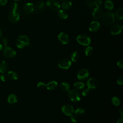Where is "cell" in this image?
Instances as JSON below:
<instances>
[{
    "label": "cell",
    "mask_w": 123,
    "mask_h": 123,
    "mask_svg": "<svg viewBox=\"0 0 123 123\" xmlns=\"http://www.w3.org/2000/svg\"><path fill=\"white\" fill-rule=\"evenodd\" d=\"M85 3L87 6L90 9H94L95 7L94 1L93 0H86Z\"/></svg>",
    "instance_id": "30"
},
{
    "label": "cell",
    "mask_w": 123,
    "mask_h": 123,
    "mask_svg": "<svg viewBox=\"0 0 123 123\" xmlns=\"http://www.w3.org/2000/svg\"><path fill=\"white\" fill-rule=\"evenodd\" d=\"M85 52L86 56H89L93 53V48L90 46H88L85 49Z\"/></svg>",
    "instance_id": "32"
},
{
    "label": "cell",
    "mask_w": 123,
    "mask_h": 123,
    "mask_svg": "<svg viewBox=\"0 0 123 123\" xmlns=\"http://www.w3.org/2000/svg\"><path fill=\"white\" fill-rule=\"evenodd\" d=\"M18 4L16 2H13L11 5V8L13 11H16L18 9Z\"/></svg>",
    "instance_id": "33"
},
{
    "label": "cell",
    "mask_w": 123,
    "mask_h": 123,
    "mask_svg": "<svg viewBox=\"0 0 123 123\" xmlns=\"http://www.w3.org/2000/svg\"><path fill=\"white\" fill-rule=\"evenodd\" d=\"M58 86V83L55 81H52L46 84V87L49 90H53L55 89Z\"/></svg>",
    "instance_id": "18"
},
{
    "label": "cell",
    "mask_w": 123,
    "mask_h": 123,
    "mask_svg": "<svg viewBox=\"0 0 123 123\" xmlns=\"http://www.w3.org/2000/svg\"><path fill=\"white\" fill-rule=\"evenodd\" d=\"M15 0V1H20V0Z\"/></svg>",
    "instance_id": "47"
},
{
    "label": "cell",
    "mask_w": 123,
    "mask_h": 123,
    "mask_svg": "<svg viewBox=\"0 0 123 123\" xmlns=\"http://www.w3.org/2000/svg\"><path fill=\"white\" fill-rule=\"evenodd\" d=\"M60 87L62 91L66 92L69 91V89H70V86L67 83L62 82L61 84Z\"/></svg>",
    "instance_id": "26"
},
{
    "label": "cell",
    "mask_w": 123,
    "mask_h": 123,
    "mask_svg": "<svg viewBox=\"0 0 123 123\" xmlns=\"http://www.w3.org/2000/svg\"><path fill=\"white\" fill-rule=\"evenodd\" d=\"M68 96L72 101L75 102H78L81 99L79 92L75 89L69 91L68 92Z\"/></svg>",
    "instance_id": "4"
},
{
    "label": "cell",
    "mask_w": 123,
    "mask_h": 123,
    "mask_svg": "<svg viewBox=\"0 0 123 123\" xmlns=\"http://www.w3.org/2000/svg\"><path fill=\"white\" fill-rule=\"evenodd\" d=\"M95 6L96 7H99L102 4L101 0H95L94 1Z\"/></svg>",
    "instance_id": "36"
},
{
    "label": "cell",
    "mask_w": 123,
    "mask_h": 123,
    "mask_svg": "<svg viewBox=\"0 0 123 123\" xmlns=\"http://www.w3.org/2000/svg\"><path fill=\"white\" fill-rule=\"evenodd\" d=\"M88 76L89 72L86 69H82L79 70L77 74V77L78 79L81 80H86Z\"/></svg>",
    "instance_id": "11"
},
{
    "label": "cell",
    "mask_w": 123,
    "mask_h": 123,
    "mask_svg": "<svg viewBox=\"0 0 123 123\" xmlns=\"http://www.w3.org/2000/svg\"><path fill=\"white\" fill-rule=\"evenodd\" d=\"M62 111L66 115L70 116L73 113L74 111V108L72 106L69 104H67L64 105L62 107Z\"/></svg>",
    "instance_id": "12"
},
{
    "label": "cell",
    "mask_w": 123,
    "mask_h": 123,
    "mask_svg": "<svg viewBox=\"0 0 123 123\" xmlns=\"http://www.w3.org/2000/svg\"><path fill=\"white\" fill-rule=\"evenodd\" d=\"M100 25L97 21L92 22L89 26V29L91 32H96L100 28Z\"/></svg>",
    "instance_id": "15"
},
{
    "label": "cell",
    "mask_w": 123,
    "mask_h": 123,
    "mask_svg": "<svg viewBox=\"0 0 123 123\" xmlns=\"http://www.w3.org/2000/svg\"><path fill=\"white\" fill-rule=\"evenodd\" d=\"M7 101L10 104H14L17 102V96L13 94H11L9 95L7 98Z\"/></svg>",
    "instance_id": "20"
},
{
    "label": "cell",
    "mask_w": 123,
    "mask_h": 123,
    "mask_svg": "<svg viewBox=\"0 0 123 123\" xmlns=\"http://www.w3.org/2000/svg\"><path fill=\"white\" fill-rule=\"evenodd\" d=\"M77 41L83 46H88L91 42L90 38L85 35H79L76 37Z\"/></svg>",
    "instance_id": "3"
},
{
    "label": "cell",
    "mask_w": 123,
    "mask_h": 123,
    "mask_svg": "<svg viewBox=\"0 0 123 123\" xmlns=\"http://www.w3.org/2000/svg\"><path fill=\"white\" fill-rule=\"evenodd\" d=\"M20 18L19 13L16 11H11L8 14V19L10 22L15 23L18 21Z\"/></svg>",
    "instance_id": "6"
},
{
    "label": "cell",
    "mask_w": 123,
    "mask_h": 123,
    "mask_svg": "<svg viewBox=\"0 0 123 123\" xmlns=\"http://www.w3.org/2000/svg\"><path fill=\"white\" fill-rule=\"evenodd\" d=\"M7 3V0H0V5L3 6Z\"/></svg>",
    "instance_id": "42"
},
{
    "label": "cell",
    "mask_w": 123,
    "mask_h": 123,
    "mask_svg": "<svg viewBox=\"0 0 123 123\" xmlns=\"http://www.w3.org/2000/svg\"><path fill=\"white\" fill-rule=\"evenodd\" d=\"M72 4L69 0H65L62 3L61 6L64 10H68L72 7Z\"/></svg>",
    "instance_id": "19"
},
{
    "label": "cell",
    "mask_w": 123,
    "mask_h": 123,
    "mask_svg": "<svg viewBox=\"0 0 123 123\" xmlns=\"http://www.w3.org/2000/svg\"><path fill=\"white\" fill-rule=\"evenodd\" d=\"M9 69V66L7 62L2 60H0V72L1 73H6Z\"/></svg>",
    "instance_id": "17"
},
{
    "label": "cell",
    "mask_w": 123,
    "mask_h": 123,
    "mask_svg": "<svg viewBox=\"0 0 123 123\" xmlns=\"http://www.w3.org/2000/svg\"><path fill=\"white\" fill-rule=\"evenodd\" d=\"M102 22L106 26H109L115 21L114 14L110 12L103 13L102 16Z\"/></svg>",
    "instance_id": "1"
},
{
    "label": "cell",
    "mask_w": 123,
    "mask_h": 123,
    "mask_svg": "<svg viewBox=\"0 0 123 123\" xmlns=\"http://www.w3.org/2000/svg\"><path fill=\"white\" fill-rule=\"evenodd\" d=\"M2 49V45L1 44H0V51Z\"/></svg>",
    "instance_id": "45"
},
{
    "label": "cell",
    "mask_w": 123,
    "mask_h": 123,
    "mask_svg": "<svg viewBox=\"0 0 123 123\" xmlns=\"http://www.w3.org/2000/svg\"><path fill=\"white\" fill-rule=\"evenodd\" d=\"M35 8L37 11H42L45 9V4L43 1H38L35 5Z\"/></svg>",
    "instance_id": "24"
},
{
    "label": "cell",
    "mask_w": 123,
    "mask_h": 123,
    "mask_svg": "<svg viewBox=\"0 0 123 123\" xmlns=\"http://www.w3.org/2000/svg\"><path fill=\"white\" fill-rule=\"evenodd\" d=\"M1 42H2V45L4 47H7V45L8 43V40L6 38H3L1 40Z\"/></svg>",
    "instance_id": "37"
},
{
    "label": "cell",
    "mask_w": 123,
    "mask_h": 123,
    "mask_svg": "<svg viewBox=\"0 0 123 123\" xmlns=\"http://www.w3.org/2000/svg\"><path fill=\"white\" fill-rule=\"evenodd\" d=\"M87 86L89 89H96L98 86V81L94 78H90L87 80Z\"/></svg>",
    "instance_id": "10"
},
{
    "label": "cell",
    "mask_w": 123,
    "mask_h": 123,
    "mask_svg": "<svg viewBox=\"0 0 123 123\" xmlns=\"http://www.w3.org/2000/svg\"><path fill=\"white\" fill-rule=\"evenodd\" d=\"M122 26L119 25H114L110 28V32L113 35L119 34L122 30Z\"/></svg>",
    "instance_id": "13"
},
{
    "label": "cell",
    "mask_w": 123,
    "mask_h": 123,
    "mask_svg": "<svg viewBox=\"0 0 123 123\" xmlns=\"http://www.w3.org/2000/svg\"><path fill=\"white\" fill-rule=\"evenodd\" d=\"M58 16L62 19H66L68 17V14L63 10H60L58 12Z\"/></svg>",
    "instance_id": "25"
},
{
    "label": "cell",
    "mask_w": 123,
    "mask_h": 123,
    "mask_svg": "<svg viewBox=\"0 0 123 123\" xmlns=\"http://www.w3.org/2000/svg\"><path fill=\"white\" fill-rule=\"evenodd\" d=\"M79 59V54L77 51H74L71 55V59L74 62H76Z\"/></svg>",
    "instance_id": "28"
},
{
    "label": "cell",
    "mask_w": 123,
    "mask_h": 123,
    "mask_svg": "<svg viewBox=\"0 0 123 123\" xmlns=\"http://www.w3.org/2000/svg\"><path fill=\"white\" fill-rule=\"evenodd\" d=\"M71 65V62L68 59L64 58L60 61L58 63V66L63 69H67L70 67Z\"/></svg>",
    "instance_id": "9"
},
{
    "label": "cell",
    "mask_w": 123,
    "mask_h": 123,
    "mask_svg": "<svg viewBox=\"0 0 123 123\" xmlns=\"http://www.w3.org/2000/svg\"><path fill=\"white\" fill-rule=\"evenodd\" d=\"M85 110L83 108L79 107L75 110L74 113H75V115H76L77 116H81L84 115V114L85 113Z\"/></svg>",
    "instance_id": "27"
},
{
    "label": "cell",
    "mask_w": 123,
    "mask_h": 123,
    "mask_svg": "<svg viewBox=\"0 0 123 123\" xmlns=\"http://www.w3.org/2000/svg\"><path fill=\"white\" fill-rule=\"evenodd\" d=\"M89 90H90V89H89L88 88L84 89L83 90L82 93V95H83V96H87V95L89 94V91H90Z\"/></svg>",
    "instance_id": "38"
},
{
    "label": "cell",
    "mask_w": 123,
    "mask_h": 123,
    "mask_svg": "<svg viewBox=\"0 0 123 123\" xmlns=\"http://www.w3.org/2000/svg\"><path fill=\"white\" fill-rule=\"evenodd\" d=\"M116 18L119 20H122L123 18V8L120 7L118 8L115 12Z\"/></svg>",
    "instance_id": "23"
},
{
    "label": "cell",
    "mask_w": 123,
    "mask_h": 123,
    "mask_svg": "<svg viewBox=\"0 0 123 123\" xmlns=\"http://www.w3.org/2000/svg\"><path fill=\"white\" fill-rule=\"evenodd\" d=\"M103 11L101 8L99 7H95L93 9L92 16V17L96 20H98L101 18L103 15Z\"/></svg>",
    "instance_id": "8"
},
{
    "label": "cell",
    "mask_w": 123,
    "mask_h": 123,
    "mask_svg": "<svg viewBox=\"0 0 123 123\" xmlns=\"http://www.w3.org/2000/svg\"><path fill=\"white\" fill-rule=\"evenodd\" d=\"M74 87L78 90L83 89L85 87V84L83 82H77L74 84Z\"/></svg>",
    "instance_id": "29"
},
{
    "label": "cell",
    "mask_w": 123,
    "mask_h": 123,
    "mask_svg": "<svg viewBox=\"0 0 123 123\" xmlns=\"http://www.w3.org/2000/svg\"><path fill=\"white\" fill-rule=\"evenodd\" d=\"M117 123H123V118L122 117L118 120Z\"/></svg>",
    "instance_id": "43"
},
{
    "label": "cell",
    "mask_w": 123,
    "mask_h": 123,
    "mask_svg": "<svg viewBox=\"0 0 123 123\" xmlns=\"http://www.w3.org/2000/svg\"><path fill=\"white\" fill-rule=\"evenodd\" d=\"M24 10L26 13H31L34 10V6L33 3L30 2L26 3L24 7Z\"/></svg>",
    "instance_id": "16"
},
{
    "label": "cell",
    "mask_w": 123,
    "mask_h": 123,
    "mask_svg": "<svg viewBox=\"0 0 123 123\" xmlns=\"http://www.w3.org/2000/svg\"><path fill=\"white\" fill-rule=\"evenodd\" d=\"M70 119L71 121L73 123H76L77 121V116L76 115H74L73 114L71 115H70Z\"/></svg>",
    "instance_id": "35"
},
{
    "label": "cell",
    "mask_w": 123,
    "mask_h": 123,
    "mask_svg": "<svg viewBox=\"0 0 123 123\" xmlns=\"http://www.w3.org/2000/svg\"><path fill=\"white\" fill-rule=\"evenodd\" d=\"M3 55L7 58H12L16 55V51L12 48L6 47L3 50Z\"/></svg>",
    "instance_id": "7"
},
{
    "label": "cell",
    "mask_w": 123,
    "mask_h": 123,
    "mask_svg": "<svg viewBox=\"0 0 123 123\" xmlns=\"http://www.w3.org/2000/svg\"><path fill=\"white\" fill-rule=\"evenodd\" d=\"M1 34H2V33H1V30L0 29V37L1 36Z\"/></svg>",
    "instance_id": "46"
},
{
    "label": "cell",
    "mask_w": 123,
    "mask_h": 123,
    "mask_svg": "<svg viewBox=\"0 0 123 123\" xmlns=\"http://www.w3.org/2000/svg\"><path fill=\"white\" fill-rule=\"evenodd\" d=\"M111 101L113 103V104L116 106H118L120 104V99L115 96H114L111 98Z\"/></svg>",
    "instance_id": "31"
},
{
    "label": "cell",
    "mask_w": 123,
    "mask_h": 123,
    "mask_svg": "<svg viewBox=\"0 0 123 123\" xmlns=\"http://www.w3.org/2000/svg\"><path fill=\"white\" fill-rule=\"evenodd\" d=\"M37 87L40 89H44L46 87V84L42 82H39L37 84Z\"/></svg>",
    "instance_id": "34"
},
{
    "label": "cell",
    "mask_w": 123,
    "mask_h": 123,
    "mask_svg": "<svg viewBox=\"0 0 123 123\" xmlns=\"http://www.w3.org/2000/svg\"><path fill=\"white\" fill-rule=\"evenodd\" d=\"M29 39L28 37L25 35L19 36L16 41V46L19 49H22L29 45Z\"/></svg>",
    "instance_id": "2"
},
{
    "label": "cell",
    "mask_w": 123,
    "mask_h": 123,
    "mask_svg": "<svg viewBox=\"0 0 123 123\" xmlns=\"http://www.w3.org/2000/svg\"><path fill=\"white\" fill-rule=\"evenodd\" d=\"M8 77L11 80H16L18 79V74H17L12 71H10L8 72L7 74Z\"/></svg>",
    "instance_id": "22"
},
{
    "label": "cell",
    "mask_w": 123,
    "mask_h": 123,
    "mask_svg": "<svg viewBox=\"0 0 123 123\" xmlns=\"http://www.w3.org/2000/svg\"><path fill=\"white\" fill-rule=\"evenodd\" d=\"M58 38L60 41L63 44H68L69 41L68 36L66 33L63 32L60 33L58 36Z\"/></svg>",
    "instance_id": "14"
},
{
    "label": "cell",
    "mask_w": 123,
    "mask_h": 123,
    "mask_svg": "<svg viewBox=\"0 0 123 123\" xmlns=\"http://www.w3.org/2000/svg\"><path fill=\"white\" fill-rule=\"evenodd\" d=\"M7 77V75L4 73H2L0 76V79L3 82H4L6 80Z\"/></svg>",
    "instance_id": "39"
},
{
    "label": "cell",
    "mask_w": 123,
    "mask_h": 123,
    "mask_svg": "<svg viewBox=\"0 0 123 123\" xmlns=\"http://www.w3.org/2000/svg\"></svg>",
    "instance_id": "48"
},
{
    "label": "cell",
    "mask_w": 123,
    "mask_h": 123,
    "mask_svg": "<svg viewBox=\"0 0 123 123\" xmlns=\"http://www.w3.org/2000/svg\"><path fill=\"white\" fill-rule=\"evenodd\" d=\"M117 65L119 68H120L122 69H123V60L119 61L117 63Z\"/></svg>",
    "instance_id": "41"
},
{
    "label": "cell",
    "mask_w": 123,
    "mask_h": 123,
    "mask_svg": "<svg viewBox=\"0 0 123 123\" xmlns=\"http://www.w3.org/2000/svg\"><path fill=\"white\" fill-rule=\"evenodd\" d=\"M117 82L118 84H119L120 85H123V77L122 76H121L119 77H118V78L117 79Z\"/></svg>",
    "instance_id": "40"
},
{
    "label": "cell",
    "mask_w": 123,
    "mask_h": 123,
    "mask_svg": "<svg viewBox=\"0 0 123 123\" xmlns=\"http://www.w3.org/2000/svg\"><path fill=\"white\" fill-rule=\"evenodd\" d=\"M104 7L108 10H111L113 8V2L110 0H106L104 3Z\"/></svg>",
    "instance_id": "21"
},
{
    "label": "cell",
    "mask_w": 123,
    "mask_h": 123,
    "mask_svg": "<svg viewBox=\"0 0 123 123\" xmlns=\"http://www.w3.org/2000/svg\"><path fill=\"white\" fill-rule=\"evenodd\" d=\"M46 5L50 9L54 11L59 10L61 7V4L56 0H48L46 2Z\"/></svg>",
    "instance_id": "5"
},
{
    "label": "cell",
    "mask_w": 123,
    "mask_h": 123,
    "mask_svg": "<svg viewBox=\"0 0 123 123\" xmlns=\"http://www.w3.org/2000/svg\"><path fill=\"white\" fill-rule=\"evenodd\" d=\"M119 113L121 114V115H122V116H123V109H122V108H121V109H120L119 110Z\"/></svg>",
    "instance_id": "44"
}]
</instances>
